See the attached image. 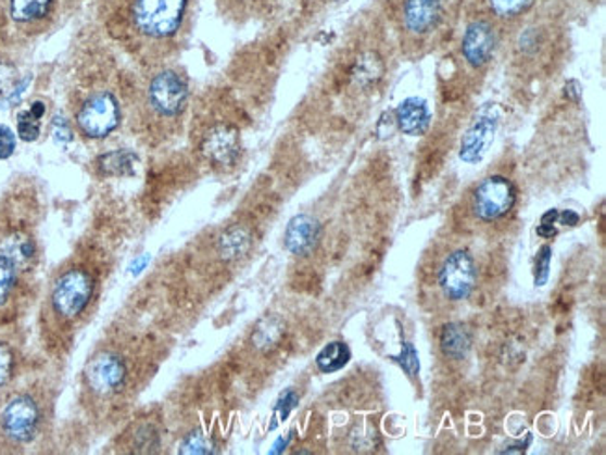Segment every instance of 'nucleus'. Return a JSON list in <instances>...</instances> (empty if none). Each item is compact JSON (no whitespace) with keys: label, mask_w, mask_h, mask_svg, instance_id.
<instances>
[{"label":"nucleus","mask_w":606,"mask_h":455,"mask_svg":"<svg viewBox=\"0 0 606 455\" xmlns=\"http://www.w3.org/2000/svg\"><path fill=\"white\" fill-rule=\"evenodd\" d=\"M189 0H131L129 20L140 36L166 40L184 25Z\"/></svg>","instance_id":"obj_1"},{"label":"nucleus","mask_w":606,"mask_h":455,"mask_svg":"<svg viewBox=\"0 0 606 455\" xmlns=\"http://www.w3.org/2000/svg\"><path fill=\"white\" fill-rule=\"evenodd\" d=\"M93 291H96V282L88 270L83 267L64 270L54 280L51 298H49L54 316L64 321L77 319L88 308Z\"/></svg>","instance_id":"obj_2"},{"label":"nucleus","mask_w":606,"mask_h":455,"mask_svg":"<svg viewBox=\"0 0 606 455\" xmlns=\"http://www.w3.org/2000/svg\"><path fill=\"white\" fill-rule=\"evenodd\" d=\"M41 420L40 402L33 394H15L0 409V435L15 446H25L40 433Z\"/></svg>","instance_id":"obj_3"},{"label":"nucleus","mask_w":606,"mask_h":455,"mask_svg":"<svg viewBox=\"0 0 606 455\" xmlns=\"http://www.w3.org/2000/svg\"><path fill=\"white\" fill-rule=\"evenodd\" d=\"M122 111L118 100L111 92H98L90 96L80 105L75 116L79 131L88 139H106L119 126Z\"/></svg>","instance_id":"obj_4"},{"label":"nucleus","mask_w":606,"mask_h":455,"mask_svg":"<svg viewBox=\"0 0 606 455\" xmlns=\"http://www.w3.org/2000/svg\"><path fill=\"white\" fill-rule=\"evenodd\" d=\"M187 101L189 85L179 73L163 69L153 75L148 85V105L152 106L153 113L163 118H176L184 113Z\"/></svg>","instance_id":"obj_5"},{"label":"nucleus","mask_w":606,"mask_h":455,"mask_svg":"<svg viewBox=\"0 0 606 455\" xmlns=\"http://www.w3.org/2000/svg\"><path fill=\"white\" fill-rule=\"evenodd\" d=\"M517 202V189L508 178L504 176H491L483 179L475 191L472 207L478 218L485 223H493L504 218L515 207Z\"/></svg>","instance_id":"obj_6"},{"label":"nucleus","mask_w":606,"mask_h":455,"mask_svg":"<svg viewBox=\"0 0 606 455\" xmlns=\"http://www.w3.org/2000/svg\"><path fill=\"white\" fill-rule=\"evenodd\" d=\"M439 285L450 301L467 299L476 286V264L472 256L467 251L452 252L442 264Z\"/></svg>","instance_id":"obj_7"},{"label":"nucleus","mask_w":606,"mask_h":455,"mask_svg":"<svg viewBox=\"0 0 606 455\" xmlns=\"http://www.w3.org/2000/svg\"><path fill=\"white\" fill-rule=\"evenodd\" d=\"M86 383L101 396L116 394L124 389L127 379V368L124 361L113 353H103L88 364L85 371Z\"/></svg>","instance_id":"obj_8"},{"label":"nucleus","mask_w":606,"mask_h":455,"mask_svg":"<svg viewBox=\"0 0 606 455\" xmlns=\"http://www.w3.org/2000/svg\"><path fill=\"white\" fill-rule=\"evenodd\" d=\"M496 49V33L485 20L472 21L463 36V54L472 67L488 64Z\"/></svg>","instance_id":"obj_9"},{"label":"nucleus","mask_w":606,"mask_h":455,"mask_svg":"<svg viewBox=\"0 0 606 455\" xmlns=\"http://www.w3.org/2000/svg\"><path fill=\"white\" fill-rule=\"evenodd\" d=\"M202 152L212 161L213 165L230 166L238 161L241 144H239V132L230 126L213 127L205 135L202 142Z\"/></svg>","instance_id":"obj_10"},{"label":"nucleus","mask_w":606,"mask_h":455,"mask_svg":"<svg viewBox=\"0 0 606 455\" xmlns=\"http://www.w3.org/2000/svg\"><path fill=\"white\" fill-rule=\"evenodd\" d=\"M319 238H321V226L316 218L311 215H296L291 218L290 225L286 228L283 243L291 254L306 256L316 249Z\"/></svg>","instance_id":"obj_11"},{"label":"nucleus","mask_w":606,"mask_h":455,"mask_svg":"<svg viewBox=\"0 0 606 455\" xmlns=\"http://www.w3.org/2000/svg\"><path fill=\"white\" fill-rule=\"evenodd\" d=\"M441 0H405L403 4V23L413 34L429 33L441 21Z\"/></svg>","instance_id":"obj_12"},{"label":"nucleus","mask_w":606,"mask_h":455,"mask_svg":"<svg viewBox=\"0 0 606 455\" xmlns=\"http://www.w3.org/2000/svg\"><path fill=\"white\" fill-rule=\"evenodd\" d=\"M494 131H496V119L493 116H480L463 137L459 157L470 165L478 163L493 142Z\"/></svg>","instance_id":"obj_13"},{"label":"nucleus","mask_w":606,"mask_h":455,"mask_svg":"<svg viewBox=\"0 0 606 455\" xmlns=\"http://www.w3.org/2000/svg\"><path fill=\"white\" fill-rule=\"evenodd\" d=\"M56 0H8V15L17 27H40L54 14Z\"/></svg>","instance_id":"obj_14"},{"label":"nucleus","mask_w":606,"mask_h":455,"mask_svg":"<svg viewBox=\"0 0 606 455\" xmlns=\"http://www.w3.org/2000/svg\"><path fill=\"white\" fill-rule=\"evenodd\" d=\"M429 118L431 114H429L428 103L420 98H409L395 109V124L400 127V131L411 137H418L428 131Z\"/></svg>","instance_id":"obj_15"},{"label":"nucleus","mask_w":606,"mask_h":455,"mask_svg":"<svg viewBox=\"0 0 606 455\" xmlns=\"http://www.w3.org/2000/svg\"><path fill=\"white\" fill-rule=\"evenodd\" d=\"M470 345H472V337L465 325L450 324L442 329L441 350L450 358L462 361L470 351Z\"/></svg>","instance_id":"obj_16"},{"label":"nucleus","mask_w":606,"mask_h":455,"mask_svg":"<svg viewBox=\"0 0 606 455\" xmlns=\"http://www.w3.org/2000/svg\"><path fill=\"white\" fill-rule=\"evenodd\" d=\"M137 155L129 150H116V152L105 153L98 161L99 172L109 178H119V176H129L132 168L137 165Z\"/></svg>","instance_id":"obj_17"},{"label":"nucleus","mask_w":606,"mask_h":455,"mask_svg":"<svg viewBox=\"0 0 606 455\" xmlns=\"http://www.w3.org/2000/svg\"><path fill=\"white\" fill-rule=\"evenodd\" d=\"M46 116V105L41 101H36L28 106L27 111L17 116V135L25 142H34L40 137L41 118Z\"/></svg>","instance_id":"obj_18"},{"label":"nucleus","mask_w":606,"mask_h":455,"mask_svg":"<svg viewBox=\"0 0 606 455\" xmlns=\"http://www.w3.org/2000/svg\"><path fill=\"white\" fill-rule=\"evenodd\" d=\"M350 358L351 351L345 343L332 342L319 351L316 364L317 368L324 371V374H334V371L342 370L343 366L350 363Z\"/></svg>","instance_id":"obj_19"},{"label":"nucleus","mask_w":606,"mask_h":455,"mask_svg":"<svg viewBox=\"0 0 606 455\" xmlns=\"http://www.w3.org/2000/svg\"><path fill=\"white\" fill-rule=\"evenodd\" d=\"M20 264L14 257L0 251V306H4L14 295L15 286L20 280Z\"/></svg>","instance_id":"obj_20"},{"label":"nucleus","mask_w":606,"mask_h":455,"mask_svg":"<svg viewBox=\"0 0 606 455\" xmlns=\"http://www.w3.org/2000/svg\"><path fill=\"white\" fill-rule=\"evenodd\" d=\"M0 251L7 252L10 257H14L20 267H23V265L27 267L36 256V247H34L33 239L23 236V233H14V236L4 239Z\"/></svg>","instance_id":"obj_21"},{"label":"nucleus","mask_w":606,"mask_h":455,"mask_svg":"<svg viewBox=\"0 0 606 455\" xmlns=\"http://www.w3.org/2000/svg\"><path fill=\"white\" fill-rule=\"evenodd\" d=\"M249 247H251V236L243 228H230L218 243L220 254L226 260H236V257L243 256L244 252L249 251Z\"/></svg>","instance_id":"obj_22"},{"label":"nucleus","mask_w":606,"mask_h":455,"mask_svg":"<svg viewBox=\"0 0 606 455\" xmlns=\"http://www.w3.org/2000/svg\"><path fill=\"white\" fill-rule=\"evenodd\" d=\"M283 334V325L280 324V319L277 317H267L262 324L257 325L256 332H254V343L260 350H267V347H273L280 342V338Z\"/></svg>","instance_id":"obj_23"},{"label":"nucleus","mask_w":606,"mask_h":455,"mask_svg":"<svg viewBox=\"0 0 606 455\" xmlns=\"http://www.w3.org/2000/svg\"><path fill=\"white\" fill-rule=\"evenodd\" d=\"M535 0H489V7L502 20H515L534 7Z\"/></svg>","instance_id":"obj_24"},{"label":"nucleus","mask_w":606,"mask_h":455,"mask_svg":"<svg viewBox=\"0 0 606 455\" xmlns=\"http://www.w3.org/2000/svg\"><path fill=\"white\" fill-rule=\"evenodd\" d=\"M382 64L381 60L377 59L376 54H366L363 59L356 62V79L363 85H371L381 77Z\"/></svg>","instance_id":"obj_25"},{"label":"nucleus","mask_w":606,"mask_h":455,"mask_svg":"<svg viewBox=\"0 0 606 455\" xmlns=\"http://www.w3.org/2000/svg\"><path fill=\"white\" fill-rule=\"evenodd\" d=\"M179 452H181V454H212V439L197 429V431H192V433L185 437Z\"/></svg>","instance_id":"obj_26"},{"label":"nucleus","mask_w":606,"mask_h":455,"mask_svg":"<svg viewBox=\"0 0 606 455\" xmlns=\"http://www.w3.org/2000/svg\"><path fill=\"white\" fill-rule=\"evenodd\" d=\"M15 355L8 343L0 342V389H4L14 376Z\"/></svg>","instance_id":"obj_27"},{"label":"nucleus","mask_w":606,"mask_h":455,"mask_svg":"<svg viewBox=\"0 0 606 455\" xmlns=\"http://www.w3.org/2000/svg\"><path fill=\"white\" fill-rule=\"evenodd\" d=\"M551 257H553V249H551L548 244L541 247L540 252H538V256H535V286L547 285L548 273H551Z\"/></svg>","instance_id":"obj_28"},{"label":"nucleus","mask_w":606,"mask_h":455,"mask_svg":"<svg viewBox=\"0 0 606 455\" xmlns=\"http://www.w3.org/2000/svg\"><path fill=\"white\" fill-rule=\"evenodd\" d=\"M394 361L400 364L403 371H407L411 377L418 376V371H420V361H418V353H416L413 343H403L402 355L394 356Z\"/></svg>","instance_id":"obj_29"},{"label":"nucleus","mask_w":606,"mask_h":455,"mask_svg":"<svg viewBox=\"0 0 606 455\" xmlns=\"http://www.w3.org/2000/svg\"><path fill=\"white\" fill-rule=\"evenodd\" d=\"M15 146H17L15 132L10 127L4 126V124H0V161L12 157L15 152Z\"/></svg>","instance_id":"obj_30"},{"label":"nucleus","mask_w":606,"mask_h":455,"mask_svg":"<svg viewBox=\"0 0 606 455\" xmlns=\"http://www.w3.org/2000/svg\"><path fill=\"white\" fill-rule=\"evenodd\" d=\"M14 66H12V64H4V62H0V96H7L8 92H12L10 88H14Z\"/></svg>","instance_id":"obj_31"},{"label":"nucleus","mask_w":606,"mask_h":455,"mask_svg":"<svg viewBox=\"0 0 606 455\" xmlns=\"http://www.w3.org/2000/svg\"><path fill=\"white\" fill-rule=\"evenodd\" d=\"M296 405V394L295 392H286L280 402H278L277 410L280 413V420H286V416L290 415V410Z\"/></svg>","instance_id":"obj_32"},{"label":"nucleus","mask_w":606,"mask_h":455,"mask_svg":"<svg viewBox=\"0 0 606 455\" xmlns=\"http://www.w3.org/2000/svg\"><path fill=\"white\" fill-rule=\"evenodd\" d=\"M580 217L577 213L571 212V210H567V212L558 213V220L556 223H560V225L566 226H577L579 225Z\"/></svg>","instance_id":"obj_33"},{"label":"nucleus","mask_w":606,"mask_h":455,"mask_svg":"<svg viewBox=\"0 0 606 455\" xmlns=\"http://www.w3.org/2000/svg\"><path fill=\"white\" fill-rule=\"evenodd\" d=\"M538 236L545 239L554 238V236H556V228H554V225H545V223H541V225L538 226Z\"/></svg>","instance_id":"obj_34"}]
</instances>
